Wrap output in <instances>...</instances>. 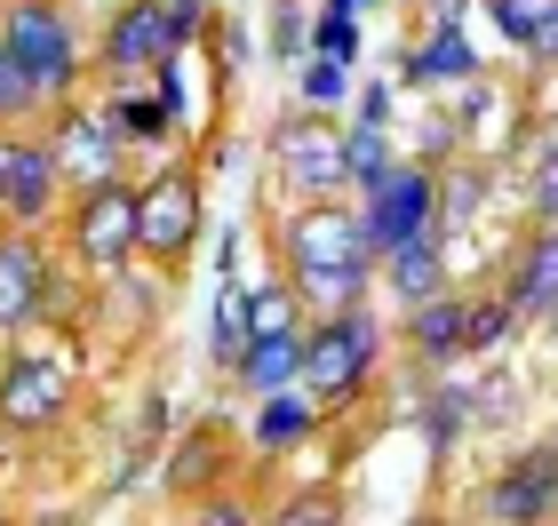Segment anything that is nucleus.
Segmentation results:
<instances>
[{
  "label": "nucleus",
  "mask_w": 558,
  "mask_h": 526,
  "mask_svg": "<svg viewBox=\"0 0 558 526\" xmlns=\"http://www.w3.org/2000/svg\"><path fill=\"white\" fill-rule=\"evenodd\" d=\"M0 48L33 81V96H72V81H81V40H72V16L57 0H16L0 16Z\"/></svg>",
  "instance_id": "nucleus-1"
},
{
  "label": "nucleus",
  "mask_w": 558,
  "mask_h": 526,
  "mask_svg": "<svg viewBox=\"0 0 558 526\" xmlns=\"http://www.w3.org/2000/svg\"><path fill=\"white\" fill-rule=\"evenodd\" d=\"M375 367V319L367 311H327L312 335H303V391L319 407H343L351 391L367 383Z\"/></svg>",
  "instance_id": "nucleus-2"
},
{
  "label": "nucleus",
  "mask_w": 558,
  "mask_h": 526,
  "mask_svg": "<svg viewBox=\"0 0 558 526\" xmlns=\"http://www.w3.org/2000/svg\"><path fill=\"white\" fill-rule=\"evenodd\" d=\"M288 264H295V288L327 280V271H375V247H367L360 208H343V199H312V208L288 223Z\"/></svg>",
  "instance_id": "nucleus-3"
},
{
  "label": "nucleus",
  "mask_w": 558,
  "mask_h": 526,
  "mask_svg": "<svg viewBox=\"0 0 558 526\" xmlns=\"http://www.w3.org/2000/svg\"><path fill=\"white\" fill-rule=\"evenodd\" d=\"M199 33V9H160V0H120L105 24V64L112 72H160L175 48Z\"/></svg>",
  "instance_id": "nucleus-4"
},
{
  "label": "nucleus",
  "mask_w": 558,
  "mask_h": 526,
  "mask_svg": "<svg viewBox=\"0 0 558 526\" xmlns=\"http://www.w3.org/2000/svg\"><path fill=\"white\" fill-rule=\"evenodd\" d=\"M360 223H367V247H375V256H391V247L439 232V175H430V168H391L384 184L367 192Z\"/></svg>",
  "instance_id": "nucleus-5"
},
{
  "label": "nucleus",
  "mask_w": 558,
  "mask_h": 526,
  "mask_svg": "<svg viewBox=\"0 0 558 526\" xmlns=\"http://www.w3.org/2000/svg\"><path fill=\"white\" fill-rule=\"evenodd\" d=\"M192 232H199V175L192 168L151 175V184L136 192V247L160 256V264H175L192 247Z\"/></svg>",
  "instance_id": "nucleus-6"
},
{
  "label": "nucleus",
  "mask_w": 558,
  "mask_h": 526,
  "mask_svg": "<svg viewBox=\"0 0 558 526\" xmlns=\"http://www.w3.org/2000/svg\"><path fill=\"white\" fill-rule=\"evenodd\" d=\"M72 247H81L88 271H120V264L136 256V192L88 184L81 208H72Z\"/></svg>",
  "instance_id": "nucleus-7"
},
{
  "label": "nucleus",
  "mask_w": 558,
  "mask_h": 526,
  "mask_svg": "<svg viewBox=\"0 0 558 526\" xmlns=\"http://www.w3.org/2000/svg\"><path fill=\"white\" fill-rule=\"evenodd\" d=\"M279 168H288V184L303 199H336L351 184L343 168V129H327V120H288L279 129Z\"/></svg>",
  "instance_id": "nucleus-8"
},
{
  "label": "nucleus",
  "mask_w": 558,
  "mask_h": 526,
  "mask_svg": "<svg viewBox=\"0 0 558 526\" xmlns=\"http://www.w3.org/2000/svg\"><path fill=\"white\" fill-rule=\"evenodd\" d=\"M57 415H64V367H48V359H9L0 367V431L33 439Z\"/></svg>",
  "instance_id": "nucleus-9"
},
{
  "label": "nucleus",
  "mask_w": 558,
  "mask_h": 526,
  "mask_svg": "<svg viewBox=\"0 0 558 526\" xmlns=\"http://www.w3.org/2000/svg\"><path fill=\"white\" fill-rule=\"evenodd\" d=\"M550 503H558V455H550V447H543V455H519L487 487V518L495 526H543Z\"/></svg>",
  "instance_id": "nucleus-10"
},
{
  "label": "nucleus",
  "mask_w": 558,
  "mask_h": 526,
  "mask_svg": "<svg viewBox=\"0 0 558 526\" xmlns=\"http://www.w3.org/2000/svg\"><path fill=\"white\" fill-rule=\"evenodd\" d=\"M57 208V160H48V144H9V168H0V216L16 223H40Z\"/></svg>",
  "instance_id": "nucleus-11"
},
{
  "label": "nucleus",
  "mask_w": 558,
  "mask_h": 526,
  "mask_svg": "<svg viewBox=\"0 0 558 526\" xmlns=\"http://www.w3.org/2000/svg\"><path fill=\"white\" fill-rule=\"evenodd\" d=\"M112 129L120 120L112 112H64V129H57V144H48V160L57 168H72L81 184H112Z\"/></svg>",
  "instance_id": "nucleus-12"
},
{
  "label": "nucleus",
  "mask_w": 558,
  "mask_h": 526,
  "mask_svg": "<svg viewBox=\"0 0 558 526\" xmlns=\"http://www.w3.org/2000/svg\"><path fill=\"white\" fill-rule=\"evenodd\" d=\"M502 304H511V319H550V304H558V223H543L519 247V280H511Z\"/></svg>",
  "instance_id": "nucleus-13"
},
{
  "label": "nucleus",
  "mask_w": 558,
  "mask_h": 526,
  "mask_svg": "<svg viewBox=\"0 0 558 526\" xmlns=\"http://www.w3.org/2000/svg\"><path fill=\"white\" fill-rule=\"evenodd\" d=\"M40 295H48L40 247L24 232H9V240H0V328H24V319L40 311Z\"/></svg>",
  "instance_id": "nucleus-14"
},
{
  "label": "nucleus",
  "mask_w": 558,
  "mask_h": 526,
  "mask_svg": "<svg viewBox=\"0 0 558 526\" xmlns=\"http://www.w3.org/2000/svg\"><path fill=\"white\" fill-rule=\"evenodd\" d=\"M408 81L423 88V81H447V88H463L471 72H478V57H471V40H463V24H430V40L423 48H408Z\"/></svg>",
  "instance_id": "nucleus-15"
},
{
  "label": "nucleus",
  "mask_w": 558,
  "mask_h": 526,
  "mask_svg": "<svg viewBox=\"0 0 558 526\" xmlns=\"http://www.w3.org/2000/svg\"><path fill=\"white\" fill-rule=\"evenodd\" d=\"M232 375H240L247 391H264V399H271V391H295V375H303V335H295V328H288V335H256V343L240 351Z\"/></svg>",
  "instance_id": "nucleus-16"
},
{
  "label": "nucleus",
  "mask_w": 558,
  "mask_h": 526,
  "mask_svg": "<svg viewBox=\"0 0 558 526\" xmlns=\"http://www.w3.org/2000/svg\"><path fill=\"white\" fill-rule=\"evenodd\" d=\"M391 295L399 304H430V295H447V256H439V232H423L408 247H391Z\"/></svg>",
  "instance_id": "nucleus-17"
},
{
  "label": "nucleus",
  "mask_w": 558,
  "mask_h": 526,
  "mask_svg": "<svg viewBox=\"0 0 558 526\" xmlns=\"http://www.w3.org/2000/svg\"><path fill=\"white\" fill-rule=\"evenodd\" d=\"M408 343L423 359H447V351H463V295H430V304L408 311Z\"/></svg>",
  "instance_id": "nucleus-18"
},
{
  "label": "nucleus",
  "mask_w": 558,
  "mask_h": 526,
  "mask_svg": "<svg viewBox=\"0 0 558 526\" xmlns=\"http://www.w3.org/2000/svg\"><path fill=\"white\" fill-rule=\"evenodd\" d=\"M343 168H351V184H360V192H375V184L399 168L391 129H367V120H360V129H343Z\"/></svg>",
  "instance_id": "nucleus-19"
},
{
  "label": "nucleus",
  "mask_w": 558,
  "mask_h": 526,
  "mask_svg": "<svg viewBox=\"0 0 558 526\" xmlns=\"http://www.w3.org/2000/svg\"><path fill=\"white\" fill-rule=\"evenodd\" d=\"M247 343H256V335H247V288L223 280V288H216V335H208V351H216L223 367H240Z\"/></svg>",
  "instance_id": "nucleus-20"
},
{
  "label": "nucleus",
  "mask_w": 558,
  "mask_h": 526,
  "mask_svg": "<svg viewBox=\"0 0 558 526\" xmlns=\"http://www.w3.org/2000/svg\"><path fill=\"white\" fill-rule=\"evenodd\" d=\"M303 431H312V399L271 391V399H264V423H256V447H264V455H279V447H295Z\"/></svg>",
  "instance_id": "nucleus-21"
},
{
  "label": "nucleus",
  "mask_w": 558,
  "mask_h": 526,
  "mask_svg": "<svg viewBox=\"0 0 558 526\" xmlns=\"http://www.w3.org/2000/svg\"><path fill=\"white\" fill-rule=\"evenodd\" d=\"M312 57H336V64H351V57H360V16L327 9V16L312 24Z\"/></svg>",
  "instance_id": "nucleus-22"
},
{
  "label": "nucleus",
  "mask_w": 558,
  "mask_h": 526,
  "mask_svg": "<svg viewBox=\"0 0 558 526\" xmlns=\"http://www.w3.org/2000/svg\"><path fill=\"white\" fill-rule=\"evenodd\" d=\"M478 199H487V175H478V168H454L447 184H439V216H447V223H471Z\"/></svg>",
  "instance_id": "nucleus-23"
},
{
  "label": "nucleus",
  "mask_w": 558,
  "mask_h": 526,
  "mask_svg": "<svg viewBox=\"0 0 558 526\" xmlns=\"http://www.w3.org/2000/svg\"><path fill=\"white\" fill-rule=\"evenodd\" d=\"M288 328H295V295L288 288L247 295V335H288Z\"/></svg>",
  "instance_id": "nucleus-24"
},
{
  "label": "nucleus",
  "mask_w": 558,
  "mask_h": 526,
  "mask_svg": "<svg viewBox=\"0 0 558 526\" xmlns=\"http://www.w3.org/2000/svg\"><path fill=\"white\" fill-rule=\"evenodd\" d=\"M511 335V304H463V351H495Z\"/></svg>",
  "instance_id": "nucleus-25"
},
{
  "label": "nucleus",
  "mask_w": 558,
  "mask_h": 526,
  "mask_svg": "<svg viewBox=\"0 0 558 526\" xmlns=\"http://www.w3.org/2000/svg\"><path fill=\"white\" fill-rule=\"evenodd\" d=\"M343 88H351V64H336V57H312L303 64V105H343Z\"/></svg>",
  "instance_id": "nucleus-26"
},
{
  "label": "nucleus",
  "mask_w": 558,
  "mask_h": 526,
  "mask_svg": "<svg viewBox=\"0 0 558 526\" xmlns=\"http://www.w3.org/2000/svg\"><path fill=\"white\" fill-rule=\"evenodd\" d=\"M112 120H120V129H129L136 144H151V136H168V129H175V112L160 105V96H144V105H120Z\"/></svg>",
  "instance_id": "nucleus-27"
},
{
  "label": "nucleus",
  "mask_w": 558,
  "mask_h": 526,
  "mask_svg": "<svg viewBox=\"0 0 558 526\" xmlns=\"http://www.w3.org/2000/svg\"><path fill=\"white\" fill-rule=\"evenodd\" d=\"M33 105H40V96H33V81H24V72H16V57L0 48V120H24Z\"/></svg>",
  "instance_id": "nucleus-28"
},
{
  "label": "nucleus",
  "mask_w": 558,
  "mask_h": 526,
  "mask_svg": "<svg viewBox=\"0 0 558 526\" xmlns=\"http://www.w3.org/2000/svg\"><path fill=\"white\" fill-rule=\"evenodd\" d=\"M303 40H312V16H303L295 0H279V9H271V57H295Z\"/></svg>",
  "instance_id": "nucleus-29"
},
{
  "label": "nucleus",
  "mask_w": 558,
  "mask_h": 526,
  "mask_svg": "<svg viewBox=\"0 0 558 526\" xmlns=\"http://www.w3.org/2000/svg\"><path fill=\"white\" fill-rule=\"evenodd\" d=\"M495 24H502L519 48H535V0H495Z\"/></svg>",
  "instance_id": "nucleus-30"
},
{
  "label": "nucleus",
  "mask_w": 558,
  "mask_h": 526,
  "mask_svg": "<svg viewBox=\"0 0 558 526\" xmlns=\"http://www.w3.org/2000/svg\"><path fill=\"white\" fill-rule=\"evenodd\" d=\"M535 216H543V223H558V144H550L543 168H535Z\"/></svg>",
  "instance_id": "nucleus-31"
},
{
  "label": "nucleus",
  "mask_w": 558,
  "mask_h": 526,
  "mask_svg": "<svg viewBox=\"0 0 558 526\" xmlns=\"http://www.w3.org/2000/svg\"><path fill=\"white\" fill-rule=\"evenodd\" d=\"M279 526H336V503H327V494H303V503L279 511Z\"/></svg>",
  "instance_id": "nucleus-32"
},
{
  "label": "nucleus",
  "mask_w": 558,
  "mask_h": 526,
  "mask_svg": "<svg viewBox=\"0 0 558 526\" xmlns=\"http://www.w3.org/2000/svg\"><path fill=\"white\" fill-rule=\"evenodd\" d=\"M535 57L558 64V0H535Z\"/></svg>",
  "instance_id": "nucleus-33"
},
{
  "label": "nucleus",
  "mask_w": 558,
  "mask_h": 526,
  "mask_svg": "<svg viewBox=\"0 0 558 526\" xmlns=\"http://www.w3.org/2000/svg\"><path fill=\"white\" fill-rule=\"evenodd\" d=\"M192 526H256V511H247V503H208Z\"/></svg>",
  "instance_id": "nucleus-34"
},
{
  "label": "nucleus",
  "mask_w": 558,
  "mask_h": 526,
  "mask_svg": "<svg viewBox=\"0 0 558 526\" xmlns=\"http://www.w3.org/2000/svg\"><path fill=\"white\" fill-rule=\"evenodd\" d=\"M360 112H367V129H384V120H391V88H367Z\"/></svg>",
  "instance_id": "nucleus-35"
},
{
  "label": "nucleus",
  "mask_w": 558,
  "mask_h": 526,
  "mask_svg": "<svg viewBox=\"0 0 558 526\" xmlns=\"http://www.w3.org/2000/svg\"><path fill=\"white\" fill-rule=\"evenodd\" d=\"M430 16H439V24H463V0H430Z\"/></svg>",
  "instance_id": "nucleus-36"
},
{
  "label": "nucleus",
  "mask_w": 558,
  "mask_h": 526,
  "mask_svg": "<svg viewBox=\"0 0 558 526\" xmlns=\"http://www.w3.org/2000/svg\"><path fill=\"white\" fill-rule=\"evenodd\" d=\"M336 9H343V16H360V9H375V0H336Z\"/></svg>",
  "instance_id": "nucleus-37"
},
{
  "label": "nucleus",
  "mask_w": 558,
  "mask_h": 526,
  "mask_svg": "<svg viewBox=\"0 0 558 526\" xmlns=\"http://www.w3.org/2000/svg\"><path fill=\"white\" fill-rule=\"evenodd\" d=\"M550 351H558V304H550Z\"/></svg>",
  "instance_id": "nucleus-38"
},
{
  "label": "nucleus",
  "mask_w": 558,
  "mask_h": 526,
  "mask_svg": "<svg viewBox=\"0 0 558 526\" xmlns=\"http://www.w3.org/2000/svg\"><path fill=\"white\" fill-rule=\"evenodd\" d=\"M160 9H199V0H160Z\"/></svg>",
  "instance_id": "nucleus-39"
},
{
  "label": "nucleus",
  "mask_w": 558,
  "mask_h": 526,
  "mask_svg": "<svg viewBox=\"0 0 558 526\" xmlns=\"http://www.w3.org/2000/svg\"><path fill=\"white\" fill-rule=\"evenodd\" d=\"M81 9H120V0H81Z\"/></svg>",
  "instance_id": "nucleus-40"
},
{
  "label": "nucleus",
  "mask_w": 558,
  "mask_h": 526,
  "mask_svg": "<svg viewBox=\"0 0 558 526\" xmlns=\"http://www.w3.org/2000/svg\"><path fill=\"white\" fill-rule=\"evenodd\" d=\"M33 526H40V518H33ZM48 526H72V518H48Z\"/></svg>",
  "instance_id": "nucleus-41"
},
{
  "label": "nucleus",
  "mask_w": 558,
  "mask_h": 526,
  "mask_svg": "<svg viewBox=\"0 0 558 526\" xmlns=\"http://www.w3.org/2000/svg\"><path fill=\"white\" fill-rule=\"evenodd\" d=\"M0 526H16V518H9V511H0Z\"/></svg>",
  "instance_id": "nucleus-42"
},
{
  "label": "nucleus",
  "mask_w": 558,
  "mask_h": 526,
  "mask_svg": "<svg viewBox=\"0 0 558 526\" xmlns=\"http://www.w3.org/2000/svg\"><path fill=\"white\" fill-rule=\"evenodd\" d=\"M550 455H558V431H550Z\"/></svg>",
  "instance_id": "nucleus-43"
}]
</instances>
